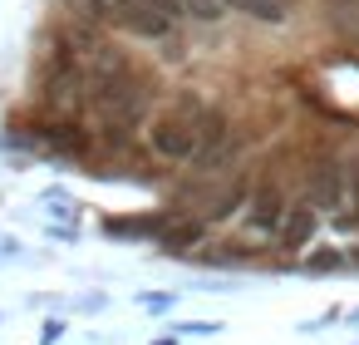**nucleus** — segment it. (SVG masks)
Returning <instances> with one entry per match:
<instances>
[{
  "mask_svg": "<svg viewBox=\"0 0 359 345\" xmlns=\"http://www.w3.org/2000/svg\"><path fill=\"white\" fill-rule=\"evenodd\" d=\"M222 114H212L207 104L197 99H177L172 109H163L148 129V148L163 158V163H197L202 148H207V134L217 129Z\"/></svg>",
  "mask_w": 359,
  "mask_h": 345,
  "instance_id": "nucleus-1",
  "label": "nucleus"
},
{
  "mask_svg": "<svg viewBox=\"0 0 359 345\" xmlns=\"http://www.w3.org/2000/svg\"><path fill=\"white\" fill-rule=\"evenodd\" d=\"M89 104H94V114H99L109 129H133V124H143L148 109H153V79L123 65L118 74L89 84Z\"/></svg>",
  "mask_w": 359,
  "mask_h": 345,
  "instance_id": "nucleus-2",
  "label": "nucleus"
},
{
  "mask_svg": "<svg viewBox=\"0 0 359 345\" xmlns=\"http://www.w3.org/2000/svg\"><path fill=\"white\" fill-rule=\"evenodd\" d=\"M310 193H315V207H344V202H354V193H349V168L320 163V168L310 173Z\"/></svg>",
  "mask_w": 359,
  "mask_h": 345,
  "instance_id": "nucleus-3",
  "label": "nucleus"
},
{
  "mask_svg": "<svg viewBox=\"0 0 359 345\" xmlns=\"http://www.w3.org/2000/svg\"><path fill=\"white\" fill-rule=\"evenodd\" d=\"M280 217H285V193L276 188V183H261L256 193H251V222L256 227H280Z\"/></svg>",
  "mask_w": 359,
  "mask_h": 345,
  "instance_id": "nucleus-4",
  "label": "nucleus"
},
{
  "mask_svg": "<svg viewBox=\"0 0 359 345\" xmlns=\"http://www.w3.org/2000/svg\"><path fill=\"white\" fill-rule=\"evenodd\" d=\"M310 237H315V207H310V202H300V207H285V217H280V247L300 252Z\"/></svg>",
  "mask_w": 359,
  "mask_h": 345,
  "instance_id": "nucleus-5",
  "label": "nucleus"
},
{
  "mask_svg": "<svg viewBox=\"0 0 359 345\" xmlns=\"http://www.w3.org/2000/svg\"><path fill=\"white\" fill-rule=\"evenodd\" d=\"M325 25L339 40L359 45V0H330V6H325Z\"/></svg>",
  "mask_w": 359,
  "mask_h": 345,
  "instance_id": "nucleus-6",
  "label": "nucleus"
},
{
  "mask_svg": "<svg viewBox=\"0 0 359 345\" xmlns=\"http://www.w3.org/2000/svg\"><path fill=\"white\" fill-rule=\"evenodd\" d=\"M222 6L226 11H241V15L261 20V25H280L290 15V0H222Z\"/></svg>",
  "mask_w": 359,
  "mask_h": 345,
  "instance_id": "nucleus-7",
  "label": "nucleus"
},
{
  "mask_svg": "<svg viewBox=\"0 0 359 345\" xmlns=\"http://www.w3.org/2000/svg\"><path fill=\"white\" fill-rule=\"evenodd\" d=\"M177 15H192V20H222L226 6H222V0H177Z\"/></svg>",
  "mask_w": 359,
  "mask_h": 345,
  "instance_id": "nucleus-8",
  "label": "nucleus"
},
{
  "mask_svg": "<svg viewBox=\"0 0 359 345\" xmlns=\"http://www.w3.org/2000/svg\"><path fill=\"white\" fill-rule=\"evenodd\" d=\"M354 320H359V311H354Z\"/></svg>",
  "mask_w": 359,
  "mask_h": 345,
  "instance_id": "nucleus-9",
  "label": "nucleus"
}]
</instances>
